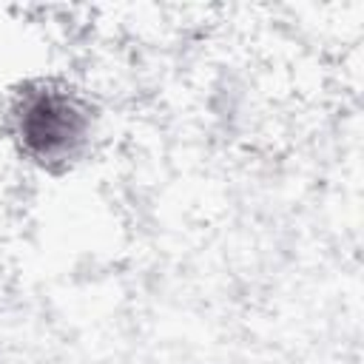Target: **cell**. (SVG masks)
I'll use <instances>...</instances> for the list:
<instances>
[{
    "label": "cell",
    "mask_w": 364,
    "mask_h": 364,
    "mask_svg": "<svg viewBox=\"0 0 364 364\" xmlns=\"http://www.w3.org/2000/svg\"><path fill=\"white\" fill-rule=\"evenodd\" d=\"M14 131L26 156L40 165H54L82 151L91 134V117L74 91L43 82L20 94L14 105Z\"/></svg>",
    "instance_id": "cell-1"
}]
</instances>
